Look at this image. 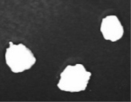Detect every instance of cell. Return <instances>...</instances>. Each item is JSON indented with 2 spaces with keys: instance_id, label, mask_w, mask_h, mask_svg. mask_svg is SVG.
I'll use <instances>...</instances> for the list:
<instances>
[{
  "instance_id": "cell-1",
  "label": "cell",
  "mask_w": 131,
  "mask_h": 102,
  "mask_svg": "<svg viewBox=\"0 0 131 102\" xmlns=\"http://www.w3.org/2000/svg\"><path fill=\"white\" fill-rule=\"evenodd\" d=\"M91 75L82 64L68 65L60 75L58 87L61 90L70 92L84 91Z\"/></svg>"
},
{
  "instance_id": "cell-3",
  "label": "cell",
  "mask_w": 131,
  "mask_h": 102,
  "mask_svg": "<svg viewBox=\"0 0 131 102\" xmlns=\"http://www.w3.org/2000/svg\"><path fill=\"white\" fill-rule=\"evenodd\" d=\"M100 31L105 39L112 42L120 39L124 33L123 27L115 16H107L103 19Z\"/></svg>"
},
{
  "instance_id": "cell-2",
  "label": "cell",
  "mask_w": 131,
  "mask_h": 102,
  "mask_svg": "<svg viewBox=\"0 0 131 102\" xmlns=\"http://www.w3.org/2000/svg\"><path fill=\"white\" fill-rule=\"evenodd\" d=\"M10 47L6 53V62L14 73L29 69L35 64L36 58L31 51L22 44H14L10 42Z\"/></svg>"
}]
</instances>
